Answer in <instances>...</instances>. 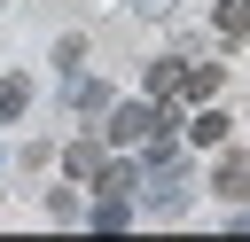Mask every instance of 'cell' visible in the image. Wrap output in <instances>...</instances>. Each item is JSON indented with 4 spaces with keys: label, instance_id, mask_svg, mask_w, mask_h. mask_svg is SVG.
<instances>
[{
    "label": "cell",
    "instance_id": "8",
    "mask_svg": "<svg viewBox=\"0 0 250 242\" xmlns=\"http://www.w3.org/2000/svg\"><path fill=\"white\" fill-rule=\"evenodd\" d=\"M188 141H195V148H219V141H227V109H203V117H195V133H188Z\"/></svg>",
    "mask_w": 250,
    "mask_h": 242
},
{
    "label": "cell",
    "instance_id": "5",
    "mask_svg": "<svg viewBox=\"0 0 250 242\" xmlns=\"http://www.w3.org/2000/svg\"><path fill=\"white\" fill-rule=\"evenodd\" d=\"M211 23H219V39H242V31H250V0H219Z\"/></svg>",
    "mask_w": 250,
    "mask_h": 242
},
{
    "label": "cell",
    "instance_id": "10",
    "mask_svg": "<svg viewBox=\"0 0 250 242\" xmlns=\"http://www.w3.org/2000/svg\"><path fill=\"white\" fill-rule=\"evenodd\" d=\"M125 219H133V211H125V203H109V195H102V203H94V226H102V234H117V226H125Z\"/></svg>",
    "mask_w": 250,
    "mask_h": 242
},
{
    "label": "cell",
    "instance_id": "3",
    "mask_svg": "<svg viewBox=\"0 0 250 242\" xmlns=\"http://www.w3.org/2000/svg\"><path fill=\"white\" fill-rule=\"evenodd\" d=\"M219 195H227V203L250 195V164H242V156H219Z\"/></svg>",
    "mask_w": 250,
    "mask_h": 242
},
{
    "label": "cell",
    "instance_id": "9",
    "mask_svg": "<svg viewBox=\"0 0 250 242\" xmlns=\"http://www.w3.org/2000/svg\"><path fill=\"white\" fill-rule=\"evenodd\" d=\"M23 101H31V86L23 78H0V117H23Z\"/></svg>",
    "mask_w": 250,
    "mask_h": 242
},
{
    "label": "cell",
    "instance_id": "7",
    "mask_svg": "<svg viewBox=\"0 0 250 242\" xmlns=\"http://www.w3.org/2000/svg\"><path fill=\"white\" fill-rule=\"evenodd\" d=\"M62 164H70L78 180H94V172H102V141H70V148H62Z\"/></svg>",
    "mask_w": 250,
    "mask_h": 242
},
{
    "label": "cell",
    "instance_id": "1",
    "mask_svg": "<svg viewBox=\"0 0 250 242\" xmlns=\"http://www.w3.org/2000/svg\"><path fill=\"white\" fill-rule=\"evenodd\" d=\"M156 117H164V101H125V109H109V141H148Z\"/></svg>",
    "mask_w": 250,
    "mask_h": 242
},
{
    "label": "cell",
    "instance_id": "2",
    "mask_svg": "<svg viewBox=\"0 0 250 242\" xmlns=\"http://www.w3.org/2000/svg\"><path fill=\"white\" fill-rule=\"evenodd\" d=\"M180 78H188V62H172V55H164V62L148 70V101H172V94H180Z\"/></svg>",
    "mask_w": 250,
    "mask_h": 242
},
{
    "label": "cell",
    "instance_id": "4",
    "mask_svg": "<svg viewBox=\"0 0 250 242\" xmlns=\"http://www.w3.org/2000/svg\"><path fill=\"white\" fill-rule=\"evenodd\" d=\"M94 187H102L109 203H125V195H133V164H109V156H102V172H94Z\"/></svg>",
    "mask_w": 250,
    "mask_h": 242
},
{
    "label": "cell",
    "instance_id": "6",
    "mask_svg": "<svg viewBox=\"0 0 250 242\" xmlns=\"http://www.w3.org/2000/svg\"><path fill=\"white\" fill-rule=\"evenodd\" d=\"M180 94H188V101H211V94H219V62H195V70L180 78Z\"/></svg>",
    "mask_w": 250,
    "mask_h": 242
}]
</instances>
